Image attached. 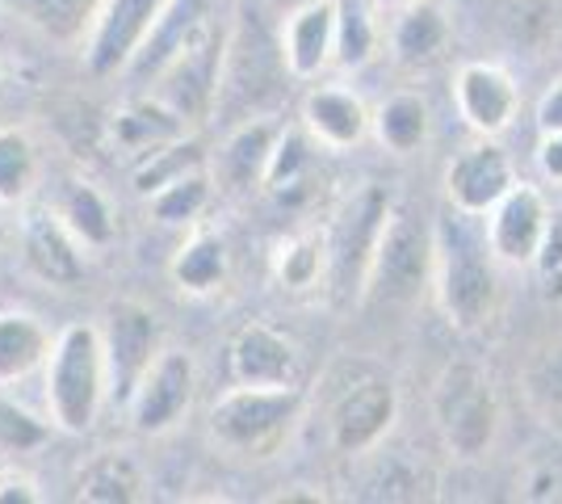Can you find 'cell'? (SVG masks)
Listing matches in <instances>:
<instances>
[{
    "label": "cell",
    "mask_w": 562,
    "mask_h": 504,
    "mask_svg": "<svg viewBox=\"0 0 562 504\" xmlns=\"http://www.w3.org/2000/svg\"><path fill=\"white\" fill-rule=\"evenodd\" d=\"M499 257L487 240V219L449 206L437 223V303L458 333H479L499 303Z\"/></svg>",
    "instance_id": "obj_1"
},
{
    "label": "cell",
    "mask_w": 562,
    "mask_h": 504,
    "mask_svg": "<svg viewBox=\"0 0 562 504\" xmlns=\"http://www.w3.org/2000/svg\"><path fill=\"white\" fill-rule=\"evenodd\" d=\"M47 416L59 433L85 437L97 425L110 391V358H105V336L89 320H76L55 336L47 366Z\"/></svg>",
    "instance_id": "obj_2"
},
{
    "label": "cell",
    "mask_w": 562,
    "mask_h": 504,
    "mask_svg": "<svg viewBox=\"0 0 562 504\" xmlns=\"http://www.w3.org/2000/svg\"><path fill=\"white\" fill-rule=\"evenodd\" d=\"M306 412V391L299 383L290 387H252L232 383L211 404V437L218 450L232 458H273L290 441V433L299 429Z\"/></svg>",
    "instance_id": "obj_3"
},
{
    "label": "cell",
    "mask_w": 562,
    "mask_h": 504,
    "mask_svg": "<svg viewBox=\"0 0 562 504\" xmlns=\"http://www.w3.org/2000/svg\"><path fill=\"white\" fill-rule=\"evenodd\" d=\"M428 290H437V223H424L416 211H391L366 273L361 303L412 307Z\"/></svg>",
    "instance_id": "obj_4"
},
{
    "label": "cell",
    "mask_w": 562,
    "mask_h": 504,
    "mask_svg": "<svg viewBox=\"0 0 562 504\" xmlns=\"http://www.w3.org/2000/svg\"><path fill=\"white\" fill-rule=\"evenodd\" d=\"M432 416L453 458L474 462L487 455L499 433V395L487 370L474 361H449L432 391Z\"/></svg>",
    "instance_id": "obj_5"
},
{
    "label": "cell",
    "mask_w": 562,
    "mask_h": 504,
    "mask_svg": "<svg viewBox=\"0 0 562 504\" xmlns=\"http://www.w3.org/2000/svg\"><path fill=\"white\" fill-rule=\"evenodd\" d=\"M223 59H227V34L214 25V18L189 34L181 51L156 72V93L165 105H172L186 122L206 119L214 101L223 93Z\"/></svg>",
    "instance_id": "obj_6"
},
{
    "label": "cell",
    "mask_w": 562,
    "mask_h": 504,
    "mask_svg": "<svg viewBox=\"0 0 562 504\" xmlns=\"http://www.w3.org/2000/svg\"><path fill=\"white\" fill-rule=\"evenodd\" d=\"M168 0H105L85 38V72L93 80L126 76L165 18Z\"/></svg>",
    "instance_id": "obj_7"
},
{
    "label": "cell",
    "mask_w": 562,
    "mask_h": 504,
    "mask_svg": "<svg viewBox=\"0 0 562 504\" xmlns=\"http://www.w3.org/2000/svg\"><path fill=\"white\" fill-rule=\"evenodd\" d=\"M398 421V391L382 374H361L340 387L328 408V437L336 455H374Z\"/></svg>",
    "instance_id": "obj_8"
},
{
    "label": "cell",
    "mask_w": 562,
    "mask_h": 504,
    "mask_svg": "<svg viewBox=\"0 0 562 504\" xmlns=\"http://www.w3.org/2000/svg\"><path fill=\"white\" fill-rule=\"evenodd\" d=\"M386 215H391V198L378 186H370L345 206V215L336 219L328 236V282L340 299H361Z\"/></svg>",
    "instance_id": "obj_9"
},
{
    "label": "cell",
    "mask_w": 562,
    "mask_h": 504,
    "mask_svg": "<svg viewBox=\"0 0 562 504\" xmlns=\"http://www.w3.org/2000/svg\"><path fill=\"white\" fill-rule=\"evenodd\" d=\"M198 395V366L186 349H160V358L147 366V374L126 400V416L135 433L143 437H160L172 433L193 408Z\"/></svg>",
    "instance_id": "obj_10"
},
{
    "label": "cell",
    "mask_w": 562,
    "mask_h": 504,
    "mask_svg": "<svg viewBox=\"0 0 562 504\" xmlns=\"http://www.w3.org/2000/svg\"><path fill=\"white\" fill-rule=\"evenodd\" d=\"M105 358H110V391L114 400H131V391L139 387L147 366L160 358V320L139 299H117L105 315Z\"/></svg>",
    "instance_id": "obj_11"
},
{
    "label": "cell",
    "mask_w": 562,
    "mask_h": 504,
    "mask_svg": "<svg viewBox=\"0 0 562 504\" xmlns=\"http://www.w3.org/2000/svg\"><path fill=\"white\" fill-rule=\"evenodd\" d=\"M513 186H516L513 156L499 147V139H487V135H479V144L458 152L446 168V198L449 206L462 211V215L487 219Z\"/></svg>",
    "instance_id": "obj_12"
},
{
    "label": "cell",
    "mask_w": 562,
    "mask_h": 504,
    "mask_svg": "<svg viewBox=\"0 0 562 504\" xmlns=\"http://www.w3.org/2000/svg\"><path fill=\"white\" fill-rule=\"evenodd\" d=\"M550 227H554V215H550L546 193L529 181H516L513 190L504 193V202L487 215V240H492L499 265L520 269V265H538Z\"/></svg>",
    "instance_id": "obj_13"
},
{
    "label": "cell",
    "mask_w": 562,
    "mask_h": 504,
    "mask_svg": "<svg viewBox=\"0 0 562 504\" xmlns=\"http://www.w3.org/2000/svg\"><path fill=\"white\" fill-rule=\"evenodd\" d=\"M453 101H458V114L467 119V126L474 135H487L499 139L520 114V89L516 80L499 64L487 59H470L453 76Z\"/></svg>",
    "instance_id": "obj_14"
},
{
    "label": "cell",
    "mask_w": 562,
    "mask_h": 504,
    "mask_svg": "<svg viewBox=\"0 0 562 504\" xmlns=\"http://www.w3.org/2000/svg\"><path fill=\"white\" fill-rule=\"evenodd\" d=\"M22 261L38 282L68 290L85 278V244L71 236L55 206H25Z\"/></svg>",
    "instance_id": "obj_15"
},
{
    "label": "cell",
    "mask_w": 562,
    "mask_h": 504,
    "mask_svg": "<svg viewBox=\"0 0 562 504\" xmlns=\"http://www.w3.org/2000/svg\"><path fill=\"white\" fill-rule=\"evenodd\" d=\"M227 374L232 383L290 387L299 383V345L269 324H244L227 345Z\"/></svg>",
    "instance_id": "obj_16"
},
{
    "label": "cell",
    "mask_w": 562,
    "mask_h": 504,
    "mask_svg": "<svg viewBox=\"0 0 562 504\" xmlns=\"http://www.w3.org/2000/svg\"><path fill=\"white\" fill-rule=\"evenodd\" d=\"M281 64L294 80H315L336 64V0H306L285 13Z\"/></svg>",
    "instance_id": "obj_17"
},
{
    "label": "cell",
    "mask_w": 562,
    "mask_h": 504,
    "mask_svg": "<svg viewBox=\"0 0 562 504\" xmlns=\"http://www.w3.org/2000/svg\"><path fill=\"white\" fill-rule=\"evenodd\" d=\"M303 131L311 135V144L328 147V152H352L374 131V114L352 89L315 85L303 97Z\"/></svg>",
    "instance_id": "obj_18"
},
{
    "label": "cell",
    "mask_w": 562,
    "mask_h": 504,
    "mask_svg": "<svg viewBox=\"0 0 562 504\" xmlns=\"http://www.w3.org/2000/svg\"><path fill=\"white\" fill-rule=\"evenodd\" d=\"M281 131L265 119H248L239 122L227 144L218 147V160H214V177L218 186L232 193H248V190H265V177H269V165H273V152H278Z\"/></svg>",
    "instance_id": "obj_19"
},
{
    "label": "cell",
    "mask_w": 562,
    "mask_h": 504,
    "mask_svg": "<svg viewBox=\"0 0 562 504\" xmlns=\"http://www.w3.org/2000/svg\"><path fill=\"white\" fill-rule=\"evenodd\" d=\"M186 126L189 122L172 105H165L160 97H147V101H131L126 110H117L114 122H110V135H114L117 152L122 156H135V165H139L151 152H160L172 139H181Z\"/></svg>",
    "instance_id": "obj_20"
},
{
    "label": "cell",
    "mask_w": 562,
    "mask_h": 504,
    "mask_svg": "<svg viewBox=\"0 0 562 504\" xmlns=\"http://www.w3.org/2000/svg\"><path fill=\"white\" fill-rule=\"evenodd\" d=\"M449 18L432 0H416L407 9H398L391 25V59L398 68H428L437 64L449 47Z\"/></svg>",
    "instance_id": "obj_21"
},
{
    "label": "cell",
    "mask_w": 562,
    "mask_h": 504,
    "mask_svg": "<svg viewBox=\"0 0 562 504\" xmlns=\"http://www.w3.org/2000/svg\"><path fill=\"white\" fill-rule=\"evenodd\" d=\"M55 336L30 312H0V387L22 383L38 366H47Z\"/></svg>",
    "instance_id": "obj_22"
},
{
    "label": "cell",
    "mask_w": 562,
    "mask_h": 504,
    "mask_svg": "<svg viewBox=\"0 0 562 504\" xmlns=\"http://www.w3.org/2000/svg\"><path fill=\"white\" fill-rule=\"evenodd\" d=\"M227 269H232V257H227V244L223 236H214L211 227H189L186 244L177 248V257L168 265L172 282L186 290V294H214V290L227 282Z\"/></svg>",
    "instance_id": "obj_23"
},
{
    "label": "cell",
    "mask_w": 562,
    "mask_h": 504,
    "mask_svg": "<svg viewBox=\"0 0 562 504\" xmlns=\"http://www.w3.org/2000/svg\"><path fill=\"white\" fill-rule=\"evenodd\" d=\"M76 496L89 504H139L147 496V475L131 455L105 450L80 467Z\"/></svg>",
    "instance_id": "obj_24"
},
{
    "label": "cell",
    "mask_w": 562,
    "mask_h": 504,
    "mask_svg": "<svg viewBox=\"0 0 562 504\" xmlns=\"http://www.w3.org/2000/svg\"><path fill=\"white\" fill-rule=\"evenodd\" d=\"M55 211L71 227V236L85 244V248H110L117 236V219L114 206L105 202V193L97 190L93 181H68L59 198H55Z\"/></svg>",
    "instance_id": "obj_25"
},
{
    "label": "cell",
    "mask_w": 562,
    "mask_h": 504,
    "mask_svg": "<svg viewBox=\"0 0 562 504\" xmlns=\"http://www.w3.org/2000/svg\"><path fill=\"white\" fill-rule=\"evenodd\" d=\"M105 0H13V9L22 13L25 25H34L50 43H85L93 30L97 13Z\"/></svg>",
    "instance_id": "obj_26"
},
{
    "label": "cell",
    "mask_w": 562,
    "mask_h": 504,
    "mask_svg": "<svg viewBox=\"0 0 562 504\" xmlns=\"http://www.w3.org/2000/svg\"><path fill=\"white\" fill-rule=\"evenodd\" d=\"M374 135L378 144L395 156H412L428 144V105L416 93L386 97L374 110Z\"/></svg>",
    "instance_id": "obj_27"
},
{
    "label": "cell",
    "mask_w": 562,
    "mask_h": 504,
    "mask_svg": "<svg viewBox=\"0 0 562 504\" xmlns=\"http://www.w3.org/2000/svg\"><path fill=\"white\" fill-rule=\"evenodd\" d=\"M211 198H214L211 168H193L186 177L160 186L156 193H147V206H151V215L160 219V223H168V227H198V219L206 215Z\"/></svg>",
    "instance_id": "obj_28"
},
{
    "label": "cell",
    "mask_w": 562,
    "mask_h": 504,
    "mask_svg": "<svg viewBox=\"0 0 562 504\" xmlns=\"http://www.w3.org/2000/svg\"><path fill=\"white\" fill-rule=\"evenodd\" d=\"M273 273L285 290L319 287V278H328V236H319V232L285 236L273 253Z\"/></svg>",
    "instance_id": "obj_29"
},
{
    "label": "cell",
    "mask_w": 562,
    "mask_h": 504,
    "mask_svg": "<svg viewBox=\"0 0 562 504\" xmlns=\"http://www.w3.org/2000/svg\"><path fill=\"white\" fill-rule=\"evenodd\" d=\"M38 181V147L22 126H0V206H18Z\"/></svg>",
    "instance_id": "obj_30"
},
{
    "label": "cell",
    "mask_w": 562,
    "mask_h": 504,
    "mask_svg": "<svg viewBox=\"0 0 562 504\" xmlns=\"http://www.w3.org/2000/svg\"><path fill=\"white\" fill-rule=\"evenodd\" d=\"M378 55V25L361 0H336V64L345 72L366 68Z\"/></svg>",
    "instance_id": "obj_31"
},
{
    "label": "cell",
    "mask_w": 562,
    "mask_h": 504,
    "mask_svg": "<svg viewBox=\"0 0 562 504\" xmlns=\"http://www.w3.org/2000/svg\"><path fill=\"white\" fill-rule=\"evenodd\" d=\"M520 391L538 416H546L550 425H562V340L546 345L538 358L525 366Z\"/></svg>",
    "instance_id": "obj_32"
},
{
    "label": "cell",
    "mask_w": 562,
    "mask_h": 504,
    "mask_svg": "<svg viewBox=\"0 0 562 504\" xmlns=\"http://www.w3.org/2000/svg\"><path fill=\"white\" fill-rule=\"evenodd\" d=\"M193 168H206V152H202L198 139L181 135V139H172L168 147L151 152L147 160L135 165V190L147 198V193H156L160 186L177 181V177H186V172H193Z\"/></svg>",
    "instance_id": "obj_33"
},
{
    "label": "cell",
    "mask_w": 562,
    "mask_h": 504,
    "mask_svg": "<svg viewBox=\"0 0 562 504\" xmlns=\"http://www.w3.org/2000/svg\"><path fill=\"white\" fill-rule=\"evenodd\" d=\"M50 421H38L30 408L13 404V400H0V458H22L43 450L50 441Z\"/></svg>",
    "instance_id": "obj_34"
},
{
    "label": "cell",
    "mask_w": 562,
    "mask_h": 504,
    "mask_svg": "<svg viewBox=\"0 0 562 504\" xmlns=\"http://www.w3.org/2000/svg\"><path fill=\"white\" fill-rule=\"evenodd\" d=\"M538 168L546 181L562 186V131H546L538 144Z\"/></svg>",
    "instance_id": "obj_35"
},
{
    "label": "cell",
    "mask_w": 562,
    "mask_h": 504,
    "mask_svg": "<svg viewBox=\"0 0 562 504\" xmlns=\"http://www.w3.org/2000/svg\"><path fill=\"white\" fill-rule=\"evenodd\" d=\"M43 501V492L34 488L30 475H18L13 467H9V475L0 480V504H38Z\"/></svg>",
    "instance_id": "obj_36"
},
{
    "label": "cell",
    "mask_w": 562,
    "mask_h": 504,
    "mask_svg": "<svg viewBox=\"0 0 562 504\" xmlns=\"http://www.w3.org/2000/svg\"><path fill=\"white\" fill-rule=\"evenodd\" d=\"M538 126H541V135H546V131H562V80H554L550 93L538 101Z\"/></svg>",
    "instance_id": "obj_37"
},
{
    "label": "cell",
    "mask_w": 562,
    "mask_h": 504,
    "mask_svg": "<svg viewBox=\"0 0 562 504\" xmlns=\"http://www.w3.org/2000/svg\"><path fill=\"white\" fill-rule=\"evenodd\" d=\"M299 501L319 504L324 501V492H281V496H273V504H299Z\"/></svg>",
    "instance_id": "obj_38"
},
{
    "label": "cell",
    "mask_w": 562,
    "mask_h": 504,
    "mask_svg": "<svg viewBox=\"0 0 562 504\" xmlns=\"http://www.w3.org/2000/svg\"><path fill=\"white\" fill-rule=\"evenodd\" d=\"M374 4L378 9H395L398 13V9H407V4H416V0H374Z\"/></svg>",
    "instance_id": "obj_39"
},
{
    "label": "cell",
    "mask_w": 562,
    "mask_h": 504,
    "mask_svg": "<svg viewBox=\"0 0 562 504\" xmlns=\"http://www.w3.org/2000/svg\"><path fill=\"white\" fill-rule=\"evenodd\" d=\"M281 13H290V9H299V4H306V0H273Z\"/></svg>",
    "instance_id": "obj_40"
},
{
    "label": "cell",
    "mask_w": 562,
    "mask_h": 504,
    "mask_svg": "<svg viewBox=\"0 0 562 504\" xmlns=\"http://www.w3.org/2000/svg\"><path fill=\"white\" fill-rule=\"evenodd\" d=\"M9 244V223H4V215H0V248Z\"/></svg>",
    "instance_id": "obj_41"
},
{
    "label": "cell",
    "mask_w": 562,
    "mask_h": 504,
    "mask_svg": "<svg viewBox=\"0 0 562 504\" xmlns=\"http://www.w3.org/2000/svg\"><path fill=\"white\" fill-rule=\"evenodd\" d=\"M4 475H9V458H0V480H4Z\"/></svg>",
    "instance_id": "obj_42"
},
{
    "label": "cell",
    "mask_w": 562,
    "mask_h": 504,
    "mask_svg": "<svg viewBox=\"0 0 562 504\" xmlns=\"http://www.w3.org/2000/svg\"><path fill=\"white\" fill-rule=\"evenodd\" d=\"M0 93H4V68H0Z\"/></svg>",
    "instance_id": "obj_43"
}]
</instances>
